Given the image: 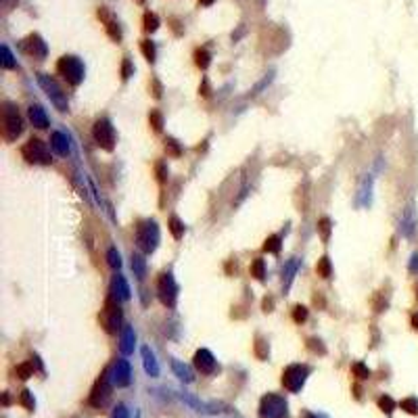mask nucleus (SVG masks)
Listing matches in <instances>:
<instances>
[{"instance_id": "obj_1", "label": "nucleus", "mask_w": 418, "mask_h": 418, "mask_svg": "<svg viewBox=\"0 0 418 418\" xmlns=\"http://www.w3.org/2000/svg\"><path fill=\"white\" fill-rule=\"evenodd\" d=\"M101 326L109 335H115L119 328H121V320H124V314H121V305H119V299H115L113 295H109L107 301H105V307L101 310Z\"/></svg>"}, {"instance_id": "obj_2", "label": "nucleus", "mask_w": 418, "mask_h": 418, "mask_svg": "<svg viewBox=\"0 0 418 418\" xmlns=\"http://www.w3.org/2000/svg\"><path fill=\"white\" fill-rule=\"evenodd\" d=\"M21 134H23V119H21L17 107L13 103H5L3 105V138L7 142H13Z\"/></svg>"}, {"instance_id": "obj_3", "label": "nucleus", "mask_w": 418, "mask_h": 418, "mask_svg": "<svg viewBox=\"0 0 418 418\" xmlns=\"http://www.w3.org/2000/svg\"><path fill=\"white\" fill-rule=\"evenodd\" d=\"M136 245L142 253H153L159 245V226L155 219H144L136 226Z\"/></svg>"}, {"instance_id": "obj_4", "label": "nucleus", "mask_w": 418, "mask_h": 418, "mask_svg": "<svg viewBox=\"0 0 418 418\" xmlns=\"http://www.w3.org/2000/svg\"><path fill=\"white\" fill-rule=\"evenodd\" d=\"M259 418H289V404L282 395L268 393L259 402Z\"/></svg>"}, {"instance_id": "obj_5", "label": "nucleus", "mask_w": 418, "mask_h": 418, "mask_svg": "<svg viewBox=\"0 0 418 418\" xmlns=\"http://www.w3.org/2000/svg\"><path fill=\"white\" fill-rule=\"evenodd\" d=\"M38 84L42 86V90L46 92V96L51 99V103L59 109V111H69V101H67V94L63 92V88L57 84L55 78H51L48 73H38Z\"/></svg>"}, {"instance_id": "obj_6", "label": "nucleus", "mask_w": 418, "mask_h": 418, "mask_svg": "<svg viewBox=\"0 0 418 418\" xmlns=\"http://www.w3.org/2000/svg\"><path fill=\"white\" fill-rule=\"evenodd\" d=\"M57 71L65 78V82L71 84V86H80L82 80H84V65L78 57L73 55H65L59 59L57 63Z\"/></svg>"}, {"instance_id": "obj_7", "label": "nucleus", "mask_w": 418, "mask_h": 418, "mask_svg": "<svg viewBox=\"0 0 418 418\" xmlns=\"http://www.w3.org/2000/svg\"><path fill=\"white\" fill-rule=\"evenodd\" d=\"M111 372L109 370H103V375L96 379L92 391H90V398H88V404L92 408H105L111 400Z\"/></svg>"}, {"instance_id": "obj_8", "label": "nucleus", "mask_w": 418, "mask_h": 418, "mask_svg": "<svg viewBox=\"0 0 418 418\" xmlns=\"http://www.w3.org/2000/svg\"><path fill=\"white\" fill-rule=\"evenodd\" d=\"M21 155L28 163H34V165H51V153L46 149V142H42L40 138H30L23 149H21Z\"/></svg>"}, {"instance_id": "obj_9", "label": "nucleus", "mask_w": 418, "mask_h": 418, "mask_svg": "<svg viewBox=\"0 0 418 418\" xmlns=\"http://www.w3.org/2000/svg\"><path fill=\"white\" fill-rule=\"evenodd\" d=\"M307 377H310V368L303 366V364H291L284 368L282 372V385L287 391L291 393H299L307 381Z\"/></svg>"}, {"instance_id": "obj_10", "label": "nucleus", "mask_w": 418, "mask_h": 418, "mask_svg": "<svg viewBox=\"0 0 418 418\" xmlns=\"http://www.w3.org/2000/svg\"><path fill=\"white\" fill-rule=\"evenodd\" d=\"M157 295H159V299H161V303L165 307H169V310L176 307V301H178V284H176L171 272L159 274V278H157Z\"/></svg>"}, {"instance_id": "obj_11", "label": "nucleus", "mask_w": 418, "mask_h": 418, "mask_svg": "<svg viewBox=\"0 0 418 418\" xmlns=\"http://www.w3.org/2000/svg\"><path fill=\"white\" fill-rule=\"evenodd\" d=\"M92 136L96 140V144L105 151H113L115 146V130L111 126V121L109 119H96L94 126H92Z\"/></svg>"}, {"instance_id": "obj_12", "label": "nucleus", "mask_w": 418, "mask_h": 418, "mask_svg": "<svg viewBox=\"0 0 418 418\" xmlns=\"http://www.w3.org/2000/svg\"><path fill=\"white\" fill-rule=\"evenodd\" d=\"M111 379H113V385L117 387H128L132 383V368H130V362L119 358L115 364H113V370H111Z\"/></svg>"}, {"instance_id": "obj_13", "label": "nucleus", "mask_w": 418, "mask_h": 418, "mask_svg": "<svg viewBox=\"0 0 418 418\" xmlns=\"http://www.w3.org/2000/svg\"><path fill=\"white\" fill-rule=\"evenodd\" d=\"M194 366L196 370L201 372V375H213V372L217 370V364H215V358L209 349H199L194 354Z\"/></svg>"}, {"instance_id": "obj_14", "label": "nucleus", "mask_w": 418, "mask_h": 418, "mask_svg": "<svg viewBox=\"0 0 418 418\" xmlns=\"http://www.w3.org/2000/svg\"><path fill=\"white\" fill-rule=\"evenodd\" d=\"M23 48H26V53L28 55H32L34 59H44L46 57V53H48V48H46V42H44L38 34H32V36H28L26 38V42H23Z\"/></svg>"}, {"instance_id": "obj_15", "label": "nucleus", "mask_w": 418, "mask_h": 418, "mask_svg": "<svg viewBox=\"0 0 418 418\" xmlns=\"http://www.w3.org/2000/svg\"><path fill=\"white\" fill-rule=\"evenodd\" d=\"M140 356H142V366H144V372L151 377V379H155L159 377V362L155 358V354H153V349L149 345H144L140 349Z\"/></svg>"}, {"instance_id": "obj_16", "label": "nucleus", "mask_w": 418, "mask_h": 418, "mask_svg": "<svg viewBox=\"0 0 418 418\" xmlns=\"http://www.w3.org/2000/svg\"><path fill=\"white\" fill-rule=\"evenodd\" d=\"M299 266H301L299 257H293V259H289L287 263H284V268H282V289H284V293L291 289V284L295 280V274L299 272Z\"/></svg>"}, {"instance_id": "obj_17", "label": "nucleus", "mask_w": 418, "mask_h": 418, "mask_svg": "<svg viewBox=\"0 0 418 418\" xmlns=\"http://www.w3.org/2000/svg\"><path fill=\"white\" fill-rule=\"evenodd\" d=\"M51 146H53V151L57 153V155H61V157H67L69 153H71L69 138H67V134H63V132H53Z\"/></svg>"}, {"instance_id": "obj_18", "label": "nucleus", "mask_w": 418, "mask_h": 418, "mask_svg": "<svg viewBox=\"0 0 418 418\" xmlns=\"http://www.w3.org/2000/svg\"><path fill=\"white\" fill-rule=\"evenodd\" d=\"M134 347H136V333L132 326H124L121 331V339H119V349L124 356H130L134 354Z\"/></svg>"}, {"instance_id": "obj_19", "label": "nucleus", "mask_w": 418, "mask_h": 418, "mask_svg": "<svg viewBox=\"0 0 418 418\" xmlns=\"http://www.w3.org/2000/svg\"><path fill=\"white\" fill-rule=\"evenodd\" d=\"M111 295L119 301H128L130 299V287H128V282L121 274H115L113 280H111Z\"/></svg>"}, {"instance_id": "obj_20", "label": "nucleus", "mask_w": 418, "mask_h": 418, "mask_svg": "<svg viewBox=\"0 0 418 418\" xmlns=\"http://www.w3.org/2000/svg\"><path fill=\"white\" fill-rule=\"evenodd\" d=\"M28 115H30V121L34 124V128H40V130L48 128V115L40 105H32L28 109Z\"/></svg>"}, {"instance_id": "obj_21", "label": "nucleus", "mask_w": 418, "mask_h": 418, "mask_svg": "<svg viewBox=\"0 0 418 418\" xmlns=\"http://www.w3.org/2000/svg\"><path fill=\"white\" fill-rule=\"evenodd\" d=\"M171 370H174V375L178 377L182 383H194V372H192V368L190 366H186L184 362H180V360H171Z\"/></svg>"}, {"instance_id": "obj_22", "label": "nucleus", "mask_w": 418, "mask_h": 418, "mask_svg": "<svg viewBox=\"0 0 418 418\" xmlns=\"http://www.w3.org/2000/svg\"><path fill=\"white\" fill-rule=\"evenodd\" d=\"M414 228H416V215H414V209L408 207L400 219V230L404 236H412L414 234Z\"/></svg>"}, {"instance_id": "obj_23", "label": "nucleus", "mask_w": 418, "mask_h": 418, "mask_svg": "<svg viewBox=\"0 0 418 418\" xmlns=\"http://www.w3.org/2000/svg\"><path fill=\"white\" fill-rule=\"evenodd\" d=\"M331 232H333L331 217H320L318 219V234L322 238V243H328V240H331Z\"/></svg>"}, {"instance_id": "obj_24", "label": "nucleus", "mask_w": 418, "mask_h": 418, "mask_svg": "<svg viewBox=\"0 0 418 418\" xmlns=\"http://www.w3.org/2000/svg\"><path fill=\"white\" fill-rule=\"evenodd\" d=\"M194 63H196V67L205 71L211 65V53L207 48H196L194 51Z\"/></svg>"}, {"instance_id": "obj_25", "label": "nucleus", "mask_w": 418, "mask_h": 418, "mask_svg": "<svg viewBox=\"0 0 418 418\" xmlns=\"http://www.w3.org/2000/svg\"><path fill=\"white\" fill-rule=\"evenodd\" d=\"M370 190H372V178L368 176V178L362 180V186H360V194H358V203L360 205H370Z\"/></svg>"}, {"instance_id": "obj_26", "label": "nucleus", "mask_w": 418, "mask_h": 418, "mask_svg": "<svg viewBox=\"0 0 418 418\" xmlns=\"http://www.w3.org/2000/svg\"><path fill=\"white\" fill-rule=\"evenodd\" d=\"M132 272H134L136 278H144V274H146V261L138 253L132 255Z\"/></svg>"}, {"instance_id": "obj_27", "label": "nucleus", "mask_w": 418, "mask_h": 418, "mask_svg": "<svg viewBox=\"0 0 418 418\" xmlns=\"http://www.w3.org/2000/svg\"><path fill=\"white\" fill-rule=\"evenodd\" d=\"M167 228H169V232H171L174 238H182V236H184V222H182L178 215H171V217H169Z\"/></svg>"}, {"instance_id": "obj_28", "label": "nucleus", "mask_w": 418, "mask_h": 418, "mask_svg": "<svg viewBox=\"0 0 418 418\" xmlns=\"http://www.w3.org/2000/svg\"><path fill=\"white\" fill-rule=\"evenodd\" d=\"M253 351H255L257 360H268V356H270L268 341L263 339V337H257V339H255V343H253Z\"/></svg>"}, {"instance_id": "obj_29", "label": "nucleus", "mask_w": 418, "mask_h": 418, "mask_svg": "<svg viewBox=\"0 0 418 418\" xmlns=\"http://www.w3.org/2000/svg\"><path fill=\"white\" fill-rule=\"evenodd\" d=\"M280 247H282V238L278 236V234H272V236H268L266 240H263V251L266 253H280Z\"/></svg>"}, {"instance_id": "obj_30", "label": "nucleus", "mask_w": 418, "mask_h": 418, "mask_svg": "<svg viewBox=\"0 0 418 418\" xmlns=\"http://www.w3.org/2000/svg\"><path fill=\"white\" fill-rule=\"evenodd\" d=\"M0 65H3V69H15L17 67V61H15V57L11 55V51H9V46L7 44H3V48H0Z\"/></svg>"}, {"instance_id": "obj_31", "label": "nucleus", "mask_w": 418, "mask_h": 418, "mask_svg": "<svg viewBox=\"0 0 418 418\" xmlns=\"http://www.w3.org/2000/svg\"><path fill=\"white\" fill-rule=\"evenodd\" d=\"M105 28H107V34H109V38L111 40H115V42H119L121 40V28H119V23L115 19H105Z\"/></svg>"}, {"instance_id": "obj_32", "label": "nucleus", "mask_w": 418, "mask_h": 418, "mask_svg": "<svg viewBox=\"0 0 418 418\" xmlns=\"http://www.w3.org/2000/svg\"><path fill=\"white\" fill-rule=\"evenodd\" d=\"M316 272H318V276H322V278H331V276H333V266H331V259H328L326 255L318 259Z\"/></svg>"}, {"instance_id": "obj_33", "label": "nucleus", "mask_w": 418, "mask_h": 418, "mask_svg": "<svg viewBox=\"0 0 418 418\" xmlns=\"http://www.w3.org/2000/svg\"><path fill=\"white\" fill-rule=\"evenodd\" d=\"M34 370H36V364L34 362H23V364H19L17 368H15V375L19 377V379H30V377H34Z\"/></svg>"}, {"instance_id": "obj_34", "label": "nucleus", "mask_w": 418, "mask_h": 418, "mask_svg": "<svg viewBox=\"0 0 418 418\" xmlns=\"http://www.w3.org/2000/svg\"><path fill=\"white\" fill-rule=\"evenodd\" d=\"M251 276H255L257 280L266 278V261H263L261 257L253 259V263H251Z\"/></svg>"}, {"instance_id": "obj_35", "label": "nucleus", "mask_w": 418, "mask_h": 418, "mask_svg": "<svg viewBox=\"0 0 418 418\" xmlns=\"http://www.w3.org/2000/svg\"><path fill=\"white\" fill-rule=\"evenodd\" d=\"M19 404L23 406L28 412H34V408H36V400H34V395H32L30 389H23V391H21V395H19Z\"/></svg>"}, {"instance_id": "obj_36", "label": "nucleus", "mask_w": 418, "mask_h": 418, "mask_svg": "<svg viewBox=\"0 0 418 418\" xmlns=\"http://www.w3.org/2000/svg\"><path fill=\"white\" fill-rule=\"evenodd\" d=\"M140 51H142V55H144V59H146L149 63L155 61L157 51H155V44H153L151 40H142V42H140Z\"/></svg>"}, {"instance_id": "obj_37", "label": "nucleus", "mask_w": 418, "mask_h": 418, "mask_svg": "<svg viewBox=\"0 0 418 418\" xmlns=\"http://www.w3.org/2000/svg\"><path fill=\"white\" fill-rule=\"evenodd\" d=\"M142 23H144V30H146V32H155V30L159 28V17H157L155 13H144Z\"/></svg>"}, {"instance_id": "obj_38", "label": "nucleus", "mask_w": 418, "mask_h": 418, "mask_svg": "<svg viewBox=\"0 0 418 418\" xmlns=\"http://www.w3.org/2000/svg\"><path fill=\"white\" fill-rule=\"evenodd\" d=\"M351 372H354V377H358V379H362V381H366V379H370V368L366 366V364H362V362H356L354 366H351Z\"/></svg>"}, {"instance_id": "obj_39", "label": "nucleus", "mask_w": 418, "mask_h": 418, "mask_svg": "<svg viewBox=\"0 0 418 418\" xmlns=\"http://www.w3.org/2000/svg\"><path fill=\"white\" fill-rule=\"evenodd\" d=\"M400 408H402L404 412L416 416V414H418V400H416V398H406V400L400 402Z\"/></svg>"}, {"instance_id": "obj_40", "label": "nucleus", "mask_w": 418, "mask_h": 418, "mask_svg": "<svg viewBox=\"0 0 418 418\" xmlns=\"http://www.w3.org/2000/svg\"><path fill=\"white\" fill-rule=\"evenodd\" d=\"M107 263L111 268H121V255H119V251L115 247H111L107 251Z\"/></svg>"}, {"instance_id": "obj_41", "label": "nucleus", "mask_w": 418, "mask_h": 418, "mask_svg": "<svg viewBox=\"0 0 418 418\" xmlns=\"http://www.w3.org/2000/svg\"><path fill=\"white\" fill-rule=\"evenodd\" d=\"M149 124L155 132H161L163 130V115L159 111H151L149 113Z\"/></svg>"}, {"instance_id": "obj_42", "label": "nucleus", "mask_w": 418, "mask_h": 418, "mask_svg": "<svg viewBox=\"0 0 418 418\" xmlns=\"http://www.w3.org/2000/svg\"><path fill=\"white\" fill-rule=\"evenodd\" d=\"M165 151L171 157H180V153H182V149H180V144H178L176 138H165Z\"/></svg>"}, {"instance_id": "obj_43", "label": "nucleus", "mask_w": 418, "mask_h": 418, "mask_svg": "<svg viewBox=\"0 0 418 418\" xmlns=\"http://www.w3.org/2000/svg\"><path fill=\"white\" fill-rule=\"evenodd\" d=\"M379 408L385 412V414H393V410H395V402L389 398V395H381V398H379Z\"/></svg>"}, {"instance_id": "obj_44", "label": "nucleus", "mask_w": 418, "mask_h": 418, "mask_svg": "<svg viewBox=\"0 0 418 418\" xmlns=\"http://www.w3.org/2000/svg\"><path fill=\"white\" fill-rule=\"evenodd\" d=\"M293 320H295L297 324L305 322V320H307V307H303V305H295V307H293Z\"/></svg>"}, {"instance_id": "obj_45", "label": "nucleus", "mask_w": 418, "mask_h": 418, "mask_svg": "<svg viewBox=\"0 0 418 418\" xmlns=\"http://www.w3.org/2000/svg\"><path fill=\"white\" fill-rule=\"evenodd\" d=\"M132 76H134V65H132V61L126 57L124 63H121V78H124V80H130Z\"/></svg>"}, {"instance_id": "obj_46", "label": "nucleus", "mask_w": 418, "mask_h": 418, "mask_svg": "<svg viewBox=\"0 0 418 418\" xmlns=\"http://www.w3.org/2000/svg\"><path fill=\"white\" fill-rule=\"evenodd\" d=\"M272 78H274L272 73H268V76H263V80H261V82H259V84H257V86L253 88V90L249 92V96H257V94H259L261 90H263V88H266V86H268V84L272 82Z\"/></svg>"}, {"instance_id": "obj_47", "label": "nucleus", "mask_w": 418, "mask_h": 418, "mask_svg": "<svg viewBox=\"0 0 418 418\" xmlns=\"http://www.w3.org/2000/svg\"><path fill=\"white\" fill-rule=\"evenodd\" d=\"M307 347H310V349L314 351V354H320V356H324V354H326V347L322 345V341H320V339H310V341H307Z\"/></svg>"}, {"instance_id": "obj_48", "label": "nucleus", "mask_w": 418, "mask_h": 418, "mask_svg": "<svg viewBox=\"0 0 418 418\" xmlns=\"http://www.w3.org/2000/svg\"><path fill=\"white\" fill-rule=\"evenodd\" d=\"M155 171H157L159 182H165V180H167V165H165L163 161H159V163L155 165Z\"/></svg>"}, {"instance_id": "obj_49", "label": "nucleus", "mask_w": 418, "mask_h": 418, "mask_svg": "<svg viewBox=\"0 0 418 418\" xmlns=\"http://www.w3.org/2000/svg\"><path fill=\"white\" fill-rule=\"evenodd\" d=\"M111 418H130V414H128V408H126L124 404H117V408L113 410Z\"/></svg>"}, {"instance_id": "obj_50", "label": "nucleus", "mask_w": 418, "mask_h": 418, "mask_svg": "<svg viewBox=\"0 0 418 418\" xmlns=\"http://www.w3.org/2000/svg\"><path fill=\"white\" fill-rule=\"evenodd\" d=\"M161 94H163V86L159 84V80H153V96L161 99Z\"/></svg>"}, {"instance_id": "obj_51", "label": "nucleus", "mask_w": 418, "mask_h": 418, "mask_svg": "<svg viewBox=\"0 0 418 418\" xmlns=\"http://www.w3.org/2000/svg\"><path fill=\"white\" fill-rule=\"evenodd\" d=\"M261 307H263V312H272L274 310V297H266L263 303H261Z\"/></svg>"}, {"instance_id": "obj_52", "label": "nucleus", "mask_w": 418, "mask_h": 418, "mask_svg": "<svg viewBox=\"0 0 418 418\" xmlns=\"http://www.w3.org/2000/svg\"><path fill=\"white\" fill-rule=\"evenodd\" d=\"M199 94H203V96H209V94H211V88H209V82H207V80H203V84L199 86Z\"/></svg>"}, {"instance_id": "obj_53", "label": "nucleus", "mask_w": 418, "mask_h": 418, "mask_svg": "<svg viewBox=\"0 0 418 418\" xmlns=\"http://www.w3.org/2000/svg\"><path fill=\"white\" fill-rule=\"evenodd\" d=\"M410 272H418V253H414L412 255V259H410Z\"/></svg>"}, {"instance_id": "obj_54", "label": "nucleus", "mask_w": 418, "mask_h": 418, "mask_svg": "<svg viewBox=\"0 0 418 418\" xmlns=\"http://www.w3.org/2000/svg\"><path fill=\"white\" fill-rule=\"evenodd\" d=\"M412 328L418 331V314H412Z\"/></svg>"}, {"instance_id": "obj_55", "label": "nucleus", "mask_w": 418, "mask_h": 418, "mask_svg": "<svg viewBox=\"0 0 418 418\" xmlns=\"http://www.w3.org/2000/svg\"><path fill=\"white\" fill-rule=\"evenodd\" d=\"M215 3V0H199V5H203V7H211Z\"/></svg>"}, {"instance_id": "obj_56", "label": "nucleus", "mask_w": 418, "mask_h": 418, "mask_svg": "<svg viewBox=\"0 0 418 418\" xmlns=\"http://www.w3.org/2000/svg\"><path fill=\"white\" fill-rule=\"evenodd\" d=\"M305 418H322V416H318V414H305Z\"/></svg>"}, {"instance_id": "obj_57", "label": "nucleus", "mask_w": 418, "mask_h": 418, "mask_svg": "<svg viewBox=\"0 0 418 418\" xmlns=\"http://www.w3.org/2000/svg\"><path fill=\"white\" fill-rule=\"evenodd\" d=\"M136 3H140V5H144V3H146V0H136Z\"/></svg>"}, {"instance_id": "obj_58", "label": "nucleus", "mask_w": 418, "mask_h": 418, "mask_svg": "<svg viewBox=\"0 0 418 418\" xmlns=\"http://www.w3.org/2000/svg\"><path fill=\"white\" fill-rule=\"evenodd\" d=\"M416 299H418V287H416Z\"/></svg>"}]
</instances>
